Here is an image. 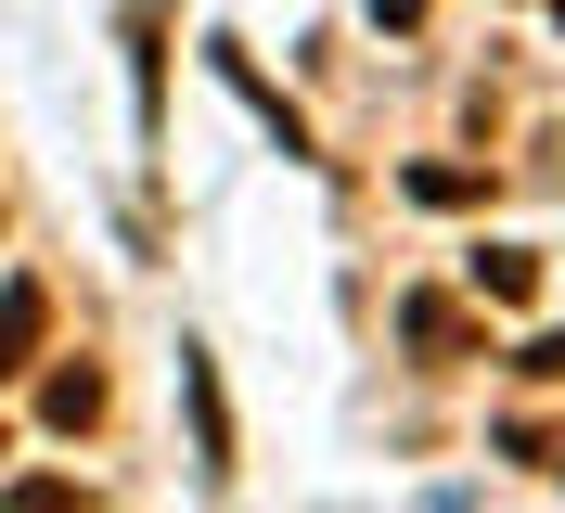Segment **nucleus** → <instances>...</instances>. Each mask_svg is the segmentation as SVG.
<instances>
[{
    "instance_id": "nucleus-1",
    "label": "nucleus",
    "mask_w": 565,
    "mask_h": 513,
    "mask_svg": "<svg viewBox=\"0 0 565 513\" xmlns=\"http://www.w3.org/2000/svg\"><path fill=\"white\" fill-rule=\"evenodd\" d=\"M180 398H193V475H232V398H218V360L206 346H180Z\"/></svg>"
},
{
    "instance_id": "nucleus-2",
    "label": "nucleus",
    "mask_w": 565,
    "mask_h": 513,
    "mask_svg": "<svg viewBox=\"0 0 565 513\" xmlns=\"http://www.w3.org/2000/svg\"><path fill=\"white\" fill-rule=\"evenodd\" d=\"M39 334H52V282H39V270H13V282H0V385H13V373H39Z\"/></svg>"
},
{
    "instance_id": "nucleus-3",
    "label": "nucleus",
    "mask_w": 565,
    "mask_h": 513,
    "mask_svg": "<svg viewBox=\"0 0 565 513\" xmlns=\"http://www.w3.org/2000/svg\"><path fill=\"white\" fill-rule=\"evenodd\" d=\"M39 424H52V437H90V424H104V373H90V360H65V373L39 385Z\"/></svg>"
},
{
    "instance_id": "nucleus-4",
    "label": "nucleus",
    "mask_w": 565,
    "mask_h": 513,
    "mask_svg": "<svg viewBox=\"0 0 565 513\" xmlns=\"http://www.w3.org/2000/svg\"><path fill=\"white\" fill-rule=\"evenodd\" d=\"M398 334H412L424 360H476V321H462L450 296H412V308H398Z\"/></svg>"
},
{
    "instance_id": "nucleus-5",
    "label": "nucleus",
    "mask_w": 565,
    "mask_h": 513,
    "mask_svg": "<svg viewBox=\"0 0 565 513\" xmlns=\"http://www.w3.org/2000/svg\"><path fill=\"white\" fill-rule=\"evenodd\" d=\"M218 77H232V90H245V103H257V116H270V129H282V154H309V116H296V103H282V90H270V77H257V65H245V52H232V39H218Z\"/></svg>"
},
{
    "instance_id": "nucleus-6",
    "label": "nucleus",
    "mask_w": 565,
    "mask_h": 513,
    "mask_svg": "<svg viewBox=\"0 0 565 513\" xmlns=\"http://www.w3.org/2000/svg\"><path fill=\"white\" fill-rule=\"evenodd\" d=\"M476 296H489V308H527L540 296V257H527V244H476Z\"/></svg>"
},
{
    "instance_id": "nucleus-7",
    "label": "nucleus",
    "mask_w": 565,
    "mask_h": 513,
    "mask_svg": "<svg viewBox=\"0 0 565 513\" xmlns=\"http://www.w3.org/2000/svg\"><path fill=\"white\" fill-rule=\"evenodd\" d=\"M476 193H489L476 168H412V205H476Z\"/></svg>"
},
{
    "instance_id": "nucleus-8",
    "label": "nucleus",
    "mask_w": 565,
    "mask_h": 513,
    "mask_svg": "<svg viewBox=\"0 0 565 513\" xmlns=\"http://www.w3.org/2000/svg\"><path fill=\"white\" fill-rule=\"evenodd\" d=\"M0 513H77V475H26V488H0Z\"/></svg>"
},
{
    "instance_id": "nucleus-9",
    "label": "nucleus",
    "mask_w": 565,
    "mask_h": 513,
    "mask_svg": "<svg viewBox=\"0 0 565 513\" xmlns=\"http://www.w3.org/2000/svg\"><path fill=\"white\" fill-rule=\"evenodd\" d=\"M373 26H424V0H373Z\"/></svg>"
}]
</instances>
